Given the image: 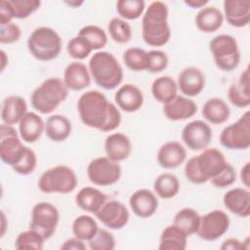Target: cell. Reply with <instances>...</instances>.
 <instances>
[{"instance_id": "obj_1", "label": "cell", "mask_w": 250, "mask_h": 250, "mask_svg": "<svg viewBox=\"0 0 250 250\" xmlns=\"http://www.w3.org/2000/svg\"><path fill=\"white\" fill-rule=\"evenodd\" d=\"M77 111L84 125L102 132L114 131L121 123L118 107L100 91L83 93L77 101Z\"/></svg>"}, {"instance_id": "obj_2", "label": "cell", "mask_w": 250, "mask_h": 250, "mask_svg": "<svg viewBox=\"0 0 250 250\" xmlns=\"http://www.w3.org/2000/svg\"><path fill=\"white\" fill-rule=\"evenodd\" d=\"M168 7L162 1L151 2L145 10L142 19V37L151 47H162L171 37L168 23Z\"/></svg>"}, {"instance_id": "obj_3", "label": "cell", "mask_w": 250, "mask_h": 250, "mask_svg": "<svg viewBox=\"0 0 250 250\" xmlns=\"http://www.w3.org/2000/svg\"><path fill=\"white\" fill-rule=\"evenodd\" d=\"M228 162L224 153L216 148H204L198 155L190 157L185 165V176L188 182L201 185L217 176Z\"/></svg>"}, {"instance_id": "obj_4", "label": "cell", "mask_w": 250, "mask_h": 250, "mask_svg": "<svg viewBox=\"0 0 250 250\" xmlns=\"http://www.w3.org/2000/svg\"><path fill=\"white\" fill-rule=\"evenodd\" d=\"M88 68L95 83L104 90L115 89L123 80L122 66L111 53L96 52L89 61Z\"/></svg>"}, {"instance_id": "obj_5", "label": "cell", "mask_w": 250, "mask_h": 250, "mask_svg": "<svg viewBox=\"0 0 250 250\" xmlns=\"http://www.w3.org/2000/svg\"><path fill=\"white\" fill-rule=\"evenodd\" d=\"M68 91L62 79L58 77L47 78L31 93V105L36 111L49 114L66 100Z\"/></svg>"}, {"instance_id": "obj_6", "label": "cell", "mask_w": 250, "mask_h": 250, "mask_svg": "<svg viewBox=\"0 0 250 250\" xmlns=\"http://www.w3.org/2000/svg\"><path fill=\"white\" fill-rule=\"evenodd\" d=\"M27 49L40 62H50L58 58L62 50V38L52 27L39 26L28 36Z\"/></svg>"}, {"instance_id": "obj_7", "label": "cell", "mask_w": 250, "mask_h": 250, "mask_svg": "<svg viewBox=\"0 0 250 250\" xmlns=\"http://www.w3.org/2000/svg\"><path fill=\"white\" fill-rule=\"evenodd\" d=\"M38 188L44 193H69L77 186L74 170L66 165H57L46 170L39 178Z\"/></svg>"}, {"instance_id": "obj_8", "label": "cell", "mask_w": 250, "mask_h": 250, "mask_svg": "<svg viewBox=\"0 0 250 250\" xmlns=\"http://www.w3.org/2000/svg\"><path fill=\"white\" fill-rule=\"evenodd\" d=\"M209 49L216 66L223 71L235 69L240 62V51L236 39L229 34H219L211 39Z\"/></svg>"}, {"instance_id": "obj_9", "label": "cell", "mask_w": 250, "mask_h": 250, "mask_svg": "<svg viewBox=\"0 0 250 250\" xmlns=\"http://www.w3.org/2000/svg\"><path fill=\"white\" fill-rule=\"evenodd\" d=\"M221 145L231 150L247 149L250 146V112L245 111L234 123L225 127L220 135Z\"/></svg>"}, {"instance_id": "obj_10", "label": "cell", "mask_w": 250, "mask_h": 250, "mask_svg": "<svg viewBox=\"0 0 250 250\" xmlns=\"http://www.w3.org/2000/svg\"><path fill=\"white\" fill-rule=\"evenodd\" d=\"M60 221L58 208L50 202H38L31 211L29 229L41 234L45 240L51 238L55 233Z\"/></svg>"}, {"instance_id": "obj_11", "label": "cell", "mask_w": 250, "mask_h": 250, "mask_svg": "<svg viewBox=\"0 0 250 250\" xmlns=\"http://www.w3.org/2000/svg\"><path fill=\"white\" fill-rule=\"evenodd\" d=\"M121 174L122 170L118 162L109 159L107 156L94 158L87 167L89 181L99 187L114 185L120 180Z\"/></svg>"}, {"instance_id": "obj_12", "label": "cell", "mask_w": 250, "mask_h": 250, "mask_svg": "<svg viewBox=\"0 0 250 250\" xmlns=\"http://www.w3.org/2000/svg\"><path fill=\"white\" fill-rule=\"evenodd\" d=\"M17 130L7 124L0 126V158L1 160L14 167L23 156L27 146H25Z\"/></svg>"}, {"instance_id": "obj_13", "label": "cell", "mask_w": 250, "mask_h": 250, "mask_svg": "<svg viewBox=\"0 0 250 250\" xmlns=\"http://www.w3.org/2000/svg\"><path fill=\"white\" fill-rule=\"evenodd\" d=\"M229 218L223 210H212L200 217L196 234L203 240L214 241L222 237L229 228Z\"/></svg>"}, {"instance_id": "obj_14", "label": "cell", "mask_w": 250, "mask_h": 250, "mask_svg": "<svg viewBox=\"0 0 250 250\" xmlns=\"http://www.w3.org/2000/svg\"><path fill=\"white\" fill-rule=\"evenodd\" d=\"M213 138V132L208 123L203 120L188 122L182 130V141L188 148L198 151L206 148Z\"/></svg>"}, {"instance_id": "obj_15", "label": "cell", "mask_w": 250, "mask_h": 250, "mask_svg": "<svg viewBox=\"0 0 250 250\" xmlns=\"http://www.w3.org/2000/svg\"><path fill=\"white\" fill-rule=\"evenodd\" d=\"M95 216L104 227L113 230L123 229L130 218L128 209L118 200L106 201Z\"/></svg>"}, {"instance_id": "obj_16", "label": "cell", "mask_w": 250, "mask_h": 250, "mask_svg": "<svg viewBox=\"0 0 250 250\" xmlns=\"http://www.w3.org/2000/svg\"><path fill=\"white\" fill-rule=\"evenodd\" d=\"M177 85L178 90L186 97H196L205 87V76L199 68L188 66L179 73Z\"/></svg>"}, {"instance_id": "obj_17", "label": "cell", "mask_w": 250, "mask_h": 250, "mask_svg": "<svg viewBox=\"0 0 250 250\" xmlns=\"http://www.w3.org/2000/svg\"><path fill=\"white\" fill-rule=\"evenodd\" d=\"M129 205L137 217L146 219L156 212L158 208V199L156 194L151 190L141 188L131 194Z\"/></svg>"}, {"instance_id": "obj_18", "label": "cell", "mask_w": 250, "mask_h": 250, "mask_svg": "<svg viewBox=\"0 0 250 250\" xmlns=\"http://www.w3.org/2000/svg\"><path fill=\"white\" fill-rule=\"evenodd\" d=\"M114 102L117 107L125 112H136L144 104V95L139 87L134 84L120 86L114 94Z\"/></svg>"}, {"instance_id": "obj_19", "label": "cell", "mask_w": 250, "mask_h": 250, "mask_svg": "<svg viewBox=\"0 0 250 250\" xmlns=\"http://www.w3.org/2000/svg\"><path fill=\"white\" fill-rule=\"evenodd\" d=\"M157 163L164 169H174L183 164L187 158L185 146L176 141L164 143L157 151Z\"/></svg>"}, {"instance_id": "obj_20", "label": "cell", "mask_w": 250, "mask_h": 250, "mask_svg": "<svg viewBox=\"0 0 250 250\" xmlns=\"http://www.w3.org/2000/svg\"><path fill=\"white\" fill-rule=\"evenodd\" d=\"M223 203L228 211L237 217L247 218L250 215V192L246 188H235L228 190L223 197Z\"/></svg>"}, {"instance_id": "obj_21", "label": "cell", "mask_w": 250, "mask_h": 250, "mask_svg": "<svg viewBox=\"0 0 250 250\" xmlns=\"http://www.w3.org/2000/svg\"><path fill=\"white\" fill-rule=\"evenodd\" d=\"M197 112V104L186 96H177L163 105L165 117L171 121H182L192 117Z\"/></svg>"}, {"instance_id": "obj_22", "label": "cell", "mask_w": 250, "mask_h": 250, "mask_svg": "<svg viewBox=\"0 0 250 250\" xmlns=\"http://www.w3.org/2000/svg\"><path fill=\"white\" fill-rule=\"evenodd\" d=\"M224 18L234 27H244L250 21L249 0H225Z\"/></svg>"}, {"instance_id": "obj_23", "label": "cell", "mask_w": 250, "mask_h": 250, "mask_svg": "<svg viewBox=\"0 0 250 250\" xmlns=\"http://www.w3.org/2000/svg\"><path fill=\"white\" fill-rule=\"evenodd\" d=\"M62 80L68 90L81 91L90 86L91 74L83 62H72L65 67Z\"/></svg>"}, {"instance_id": "obj_24", "label": "cell", "mask_w": 250, "mask_h": 250, "mask_svg": "<svg viewBox=\"0 0 250 250\" xmlns=\"http://www.w3.org/2000/svg\"><path fill=\"white\" fill-rule=\"evenodd\" d=\"M104 150L109 159L119 163L129 157L132 144L129 137L125 134L120 132L112 133L104 140Z\"/></svg>"}, {"instance_id": "obj_25", "label": "cell", "mask_w": 250, "mask_h": 250, "mask_svg": "<svg viewBox=\"0 0 250 250\" xmlns=\"http://www.w3.org/2000/svg\"><path fill=\"white\" fill-rule=\"evenodd\" d=\"M27 104L21 96L11 95L4 99L1 107V119L4 124L15 125L20 123L27 113Z\"/></svg>"}, {"instance_id": "obj_26", "label": "cell", "mask_w": 250, "mask_h": 250, "mask_svg": "<svg viewBox=\"0 0 250 250\" xmlns=\"http://www.w3.org/2000/svg\"><path fill=\"white\" fill-rule=\"evenodd\" d=\"M43 132H45V122L41 116L35 112L28 111L19 123L20 137L27 144L38 141Z\"/></svg>"}, {"instance_id": "obj_27", "label": "cell", "mask_w": 250, "mask_h": 250, "mask_svg": "<svg viewBox=\"0 0 250 250\" xmlns=\"http://www.w3.org/2000/svg\"><path fill=\"white\" fill-rule=\"evenodd\" d=\"M107 201V196L93 187L82 188L75 195L76 205L83 211L96 214Z\"/></svg>"}, {"instance_id": "obj_28", "label": "cell", "mask_w": 250, "mask_h": 250, "mask_svg": "<svg viewBox=\"0 0 250 250\" xmlns=\"http://www.w3.org/2000/svg\"><path fill=\"white\" fill-rule=\"evenodd\" d=\"M230 104L236 107L244 108L250 104V81L248 66L240 73L237 81L232 83L228 91Z\"/></svg>"}, {"instance_id": "obj_29", "label": "cell", "mask_w": 250, "mask_h": 250, "mask_svg": "<svg viewBox=\"0 0 250 250\" xmlns=\"http://www.w3.org/2000/svg\"><path fill=\"white\" fill-rule=\"evenodd\" d=\"M224 22L223 13L215 6L201 8L195 16L196 27L204 33H212L221 28Z\"/></svg>"}, {"instance_id": "obj_30", "label": "cell", "mask_w": 250, "mask_h": 250, "mask_svg": "<svg viewBox=\"0 0 250 250\" xmlns=\"http://www.w3.org/2000/svg\"><path fill=\"white\" fill-rule=\"evenodd\" d=\"M72 125L70 120L62 114H53L45 122V134L53 142L65 141L71 134Z\"/></svg>"}, {"instance_id": "obj_31", "label": "cell", "mask_w": 250, "mask_h": 250, "mask_svg": "<svg viewBox=\"0 0 250 250\" xmlns=\"http://www.w3.org/2000/svg\"><path fill=\"white\" fill-rule=\"evenodd\" d=\"M201 112L204 119L214 125L225 123L230 115L228 104L221 98H211L207 100L203 104Z\"/></svg>"}, {"instance_id": "obj_32", "label": "cell", "mask_w": 250, "mask_h": 250, "mask_svg": "<svg viewBox=\"0 0 250 250\" xmlns=\"http://www.w3.org/2000/svg\"><path fill=\"white\" fill-rule=\"evenodd\" d=\"M187 233L173 224L162 230L158 248L160 250H184L187 247Z\"/></svg>"}, {"instance_id": "obj_33", "label": "cell", "mask_w": 250, "mask_h": 250, "mask_svg": "<svg viewBox=\"0 0 250 250\" xmlns=\"http://www.w3.org/2000/svg\"><path fill=\"white\" fill-rule=\"evenodd\" d=\"M151 94L160 104H168L178 96L177 82L170 76H159L151 84Z\"/></svg>"}, {"instance_id": "obj_34", "label": "cell", "mask_w": 250, "mask_h": 250, "mask_svg": "<svg viewBox=\"0 0 250 250\" xmlns=\"http://www.w3.org/2000/svg\"><path fill=\"white\" fill-rule=\"evenodd\" d=\"M155 194L162 199L175 197L180 190L179 179L171 173H162L153 182Z\"/></svg>"}, {"instance_id": "obj_35", "label": "cell", "mask_w": 250, "mask_h": 250, "mask_svg": "<svg viewBox=\"0 0 250 250\" xmlns=\"http://www.w3.org/2000/svg\"><path fill=\"white\" fill-rule=\"evenodd\" d=\"M200 215L192 208H183L174 216L173 224L179 227L188 236L197 232L200 224Z\"/></svg>"}, {"instance_id": "obj_36", "label": "cell", "mask_w": 250, "mask_h": 250, "mask_svg": "<svg viewBox=\"0 0 250 250\" xmlns=\"http://www.w3.org/2000/svg\"><path fill=\"white\" fill-rule=\"evenodd\" d=\"M72 233L75 237L89 241L99 229L96 220L89 215H80L76 217L72 223Z\"/></svg>"}, {"instance_id": "obj_37", "label": "cell", "mask_w": 250, "mask_h": 250, "mask_svg": "<svg viewBox=\"0 0 250 250\" xmlns=\"http://www.w3.org/2000/svg\"><path fill=\"white\" fill-rule=\"evenodd\" d=\"M123 62L125 65L133 71L146 70L148 64V55L144 49L138 47L128 48L123 53Z\"/></svg>"}, {"instance_id": "obj_38", "label": "cell", "mask_w": 250, "mask_h": 250, "mask_svg": "<svg viewBox=\"0 0 250 250\" xmlns=\"http://www.w3.org/2000/svg\"><path fill=\"white\" fill-rule=\"evenodd\" d=\"M107 30L111 39L117 44H126L132 38L130 24L121 18H112L107 24Z\"/></svg>"}, {"instance_id": "obj_39", "label": "cell", "mask_w": 250, "mask_h": 250, "mask_svg": "<svg viewBox=\"0 0 250 250\" xmlns=\"http://www.w3.org/2000/svg\"><path fill=\"white\" fill-rule=\"evenodd\" d=\"M77 35L85 38L95 51L103 49L104 47H105L107 43V35L105 31L98 25H85L82 28H80Z\"/></svg>"}, {"instance_id": "obj_40", "label": "cell", "mask_w": 250, "mask_h": 250, "mask_svg": "<svg viewBox=\"0 0 250 250\" xmlns=\"http://www.w3.org/2000/svg\"><path fill=\"white\" fill-rule=\"evenodd\" d=\"M146 10V2L144 0H118L116 2V11L124 20H137Z\"/></svg>"}, {"instance_id": "obj_41", "label": "cell", "mask_w": 250, "mask_h": 250, "mask_svg": "<svg viewBox=\"0 0 250 250\" xmlns=\"http://www.w3.org/2000/svg\"><path fill=\"white\" fill-rule=\"evenodd\" d=\"M45 238L37 231L29 229L19 233L15 240L17 249H35L41 250L44 247Z\"/></svg>"}, {"instance_id": "obj_42", "label": "cell", "mask_w": 250, "mask_h": 250, "mask_svg": "<svg viewBox=\"0 0 250 250\" xmlns=\"http://www.w3.org/2000/svg\"><path fill=\"white\" fill-rule=\"evenodd\" d=\"M66 51L69 57L74 60L81 61L86 59L94 50L85 38L76 35L67 42Z\"/></svg>"}, {"instance_id": "obj_43", "label": "cell", "mask_w": 250, "mask_h": 250, "mask_svg": "<svg viewBox=\"0 0 250 250\" xmlns=\"http://www.w3.org/2000/svg\"><path fill=\"white\" fill-rule=\"evenodd\" d=\"M15 19L23 20L38 10L41 2L38 0H9Z\"/></svg>"}, {"instance_id": "obj_44", "label": "cell", "mask_w": 250, "mask_h": 250, "mask_svg": "<svg viewBox=\"0 0 250 250\" xmlns=\"http://www.w3.org/2000/svg\"><path fill=\"white\" fill-rule=\"evenodd\" d=\"M88 244L92 250H112L115 248L116 241L109 230L99 228L96 234L88 241Z\"/></svg>"}, {"instance_id": "obj_45", "label": "cell", "mask_w": 250, "mask_h": 250, "mask_svg": "<svg viewBox=\"0 0 250 250\" xmlns=\"http://www.w3.org/2000/svg\"><path fill=\"white\" fill-rule=\"evenodd\" d=\"M37 165V156L33 149L30 147H27L23 156L20 160L18 164H16L13 168V170L21 176H26L31 174Z\"/></svg>"}, {"instance_id": "obj_46", "label": "cell", "mask_w": 250, "mask_h": 250, "mask_svg": "<svg viewBox=\"0 0 250 250\" xmlns=\"http://www.w3.org/2000/svg\"><path fill=\"white\" fill-rule=\"evenodd\" d=\"M147 55L148 64L146 71L150 73H158L168 66L169 59L165 52L160 50H151L147 52Z\"/></svg>"}, {"instance_id": "obj_47", "label": "cell", "mask_w": 250, "mask_h": 250, "mask_svg": "<svg viewBox=\"0 0 250 250\" xmlns=\"http://www.w3.org/2000/svg\"><path fill=\"white\" fill-rule=\"evenodd\" d=\"M236 179V173L234 168L228 163L227 166L214 178L210 180V183L217 188H225L231 186Z\"/></svg>"}, {"instance_id": "obj_48", "label": "cell", "mask_w": 250, "mask_h": 250, "mask_svg": "<svg viewBox=\"0 0 250 250\" xmlns=\"http://www.w3.org/2000/svg\"><path fill=\"white\" fill-rule=\"evenodd\" d=\"M21 36V30L20 26L11 22L5 25H0V43L1 44H13L20 40Z\"/></svg>"}, {"instance_id": "obj_49", "label": "cell", "mask_w": 250, "mask_h": 250, "mask_svg": "<svg viewBox=\"0 0 250 250\" xmlns=\"http://www.w3.org/2000/svg\"><path fill=\"white\" fill-rule=\"evenodd\" d=\"M13 11L9 0H1L0 1V25H5L13 22L14 20Z\"/></svg>"}, {"instance_id": "obj_50", "label": "cell", "mask_w": 250, "mask_h": 250, "mask_svg": "<svg viewBox=\"0 0 250 250\" xmlns=\"http://www.w3.org/2000/svg\"><path fill=\"white\" fill-rule=\"evenodd\" d=\"M62 250H85L86 245L83 240L77 237H71L66 239L61 246Z\"/></svg>"}, {"instance_id": "obj_51", "label": "cell", "mask_w": 250, "mask_h": 250, "mask_svg": "<svg viewBox=\"0 0 250 250\" xmlns=\"http://www.w3.org/2000/svg\"><path fill=\"white\" fill-rule=\"evenodd\" d=\"M220 249L222 250H241L244 249V244L239 239L234 237H229L223 241V243L220 246Z\"/></svg>"}, {"instance_id": "obj_52", "label": "cell", "mask_w": 250, "mask_h": 250, "mask_svg": "<svg viewBox=\"0 0 250 250\" xmlns=\"http://www.w3.org/2000/svg\"><path fill=\"white\" fill-rule=\"evenodd\" d=\"M249 162H246L241 170H240V180L241 183L245 186V188H249V183H250V167H249Z\"/></svg>"}, {"instance_id": "obj_53", "label": "cell", "mask_w": 250, "mask_h": 250, "mask_svg": "<svg viewBox=\"0 0 250 250\" xmlns=\"http://www.w3.org/2000/svg\"><path fill=\"white\" fill-rule=\"evenodd\" d=\"M184 3L192 9H201L208 4L207 0H185Z\"/></svg>"}, {"instance_id": "obj_54", "label": "cell", "mask_w": 250, "mask_h": 250, "mask_svg": "<svg viewBox=\"0 0 250 250\" xmlns=\"http://www.w3.org/2000/svg\"><path fill=\"white\" fill-rule=\"evenodd\" d=\"M6 231V216L4 212H1V236L4 235Z\"/></svg>"}, {"instance_id": "obj_55", "label": "cell", "mask_w": 250, "mask_h": 250, "mask_svg": "<svg viewBox=\"0 0 250 250\" xmlns=\"http://www.w3.org/2000/svg\"><path fill=\"white\" fill-rule=\"evenodd\" d=\"M1 55H2V63H1V71H3L6 67V65L8 64V58L5 54V52L2 50L1 51Z\"/></svg>"}, {"instance_id": "obj_56", "label": "cell", "mask_w": 250, "mask_h": 250, "mask_svg": "<svg viewBox=\"0 0 250 250\" xmlns=\"http://www.w3.org/2000/svg\"><path fill=\"white\" fill-rule=\"evenodd\" d=\"M65 3H66L67 5L73 7V8H76V7H79L80 5H82V4H83V1H80V2H78V1H70V2H65Z\"/></svg>"}]
</instances>
